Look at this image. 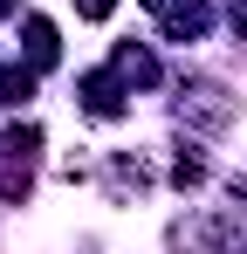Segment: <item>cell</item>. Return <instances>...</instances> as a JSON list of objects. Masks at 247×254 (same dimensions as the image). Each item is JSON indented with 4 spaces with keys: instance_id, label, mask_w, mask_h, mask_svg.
<instances>
[{
    "instance_id": "obj_1",
    "label": "cell",
    "mask_w": 247,
    "mask_h": 254,
    "mask_svg": "<svg viewBox=\"0 0 247 254\" xmlns=\"http://www.w3.org/2000/svg\"><path fill=\"white\" fill-rule=\"evenodd\" d=\"M179 117L199 130H227L234 124V103H227V89L206 83V76H192V83H179Z\"/></svg>"
},
{
    "instance_id": "obj_2",
    "label": "cell",
    "mask_w": 247,
    "mask_h": 254,
    "mask_svg": "<svg viewBox=\"0 0 247 254\" xmlns=\"http://www.w3.org/2000/svg\"><path fill=\"white\" fill-rule=\"evenodd\" d=\"M82 110H89V117H124V96H130V83H124L117 69H110V76H103V69H96V76H82Z\"/></svg>"
},
{
    "instance_id": "obj_3",
    "label": "cell",
    "mask_w": 247,
    "mask_h": 254,
    "mask_svg": "<svg viewBox=\"0 0 247 254\" xmlns=\"http://www.w3.org/2000/svg\"><path fill=\"white\" fill-rule=\"evenodd\" d=\"M110 69H117L130 89H151V83H158V55H151V48H137V42H124L117 55H110Z\"/></svg>"
},
{
    "instance_id": "obj_4",
    "label": "cell",
    "mask_w": 247,
    "mask_h": 254,
    "mask_svg": "<svg viewBox=\"0 0 247 254\" xmlns=\"http://www.w3.org/2000/svg\"><path fill=\"white\" fill-rule=\"evenodd\" d=\"M206 28H213V7H199V0H185V7H165V42H199Z\"/></svg>"
},
{
    "instance_id": "obj_5",
    "label": "cell",
    "mask_w": 247,
    "mask_h": 254,
    "mask_svg": "<svg viewBox=\"0 0 247 254\" xmlns=\"http://www.w3.org/2000/svg\"><path fill=\"white\" fill-rule=\"evenodd\" d=\"M55 55H62V42H55V21H41V14H28V69H55Z\"/></svg>"
},
{
    "instance_id": "obj_6",
    "label": "cell",
    "mask_w": 247,
    "mask_h": 254,
    "mask_svg": "<svg viewBox=\"0 0 247 254\" xmlns=\"http://www.w3.org/2000/svg\"><path fill=\"white\" fill-rule=\"evenodd\" d=\"M35 96V69H0V110H21Z\"/></svg>"
},
{
    "instance_id": "obj_7",
    "label": "cell",
    "mask_w": 247,
    "mask_h": 254,
    "mask_svg": "<svg viewBox=\"0 0 247 254\" xmlns=\"http://www.w3.org/2000/svg\"><path fill=\"white\" fill-rule=\"evenodd\" d=\"M0 151H7L14 165H28V158H35V151H41V130H35V124H14V130H7V137H0Z\"/></svg>"
},
{
    "instance_id": "obj_8",
    "label": "cell",
    "mask_w": 247,
    "mask_h": 254,
    "mask_svg": "<svg viewBox=\"0 0 247 254\" xmlns=\"http://www.w3.org/2000/svg\"><path fill=\"white\" fill-rule=\"evenodd\" d=\"M199 179H206L199 158H179V165H172V186H199Z\"/></svg>"
},
{
    "instance_id": "obj_9",
    "label": "cell",
    "mask_w": 247,
    "mask_h": 254,
    "mask_svg": "<svg viewBox=\"0 0 247 254\" xmlns=\"http://www.w3.org/2000/svg\"><path fill=\"white\" fill-rule=\"evenodd\" d=\"M110 7H117V0H76V14H82V21H110Z\"/></svg>"
},
{
    "instance_id": "obj_10",
    "label": "cell",
    "mask_w": 247,
    "mask_h": 254,
    "mask_svg": "<svg viewBox=\"0 0 247 254\" xmlns=\"http://www.w3.org/2000/svg\"><path fill=\"white\" fill-rule=\"evenodd\" d=\"M227 21H234V35H247V0H234V7H227Z\"/></svg>"
},
{
    "instance_id": "obj_11",
    "label": "cell",
    "mask_w": 247,
    "mask_h": 254,
    "mask_svg": "<svg viewBox=\"0 0 247 254\" xmlns=\"http://www.w3.org/2000/svg\"><path fill=\"white\" fill-rule=\"evenodd\" d=\"M14 7H21V0H0V14H14Z\"/></svg>"
},
{
    "instance_id": "obj_12",
    "label": "cell",
    "mask_w": 247,
    "mask_h": 254,
    "mask_svg": "<svg viewBox=\"0 0 247 254\" xmlns=\"http://www.w3.org/2000/svg\"><path fill=\"white\" fill-rule=\"evenodd\" d=\"M144 7H158V14H165V7H172V0H144Z\"/></svg>"
}]
</instances>
